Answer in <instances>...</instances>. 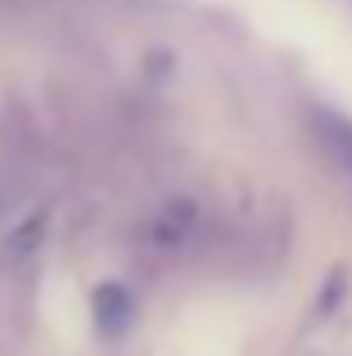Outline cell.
Returning a JSON list of instances; mask_svg holds the SVG:
<instances>
[{
  "label": "cell",
  "instance_id": "obj_1",
  "mask_svg": "<svg viewBox=\"0 0 352 356\" xmlns=\"http://www.w3.org/2000/svg\"><path fill=\"white\" fill-rule=\"evenodd\" d=\"M45 226H50V217H45V212H27V217L5 235V257L14 261V266L32 261V257H36V248L45 243Z\"/></svg>",
  "mask_w": 352,
  "mask_h": 356
}]
</instances>
